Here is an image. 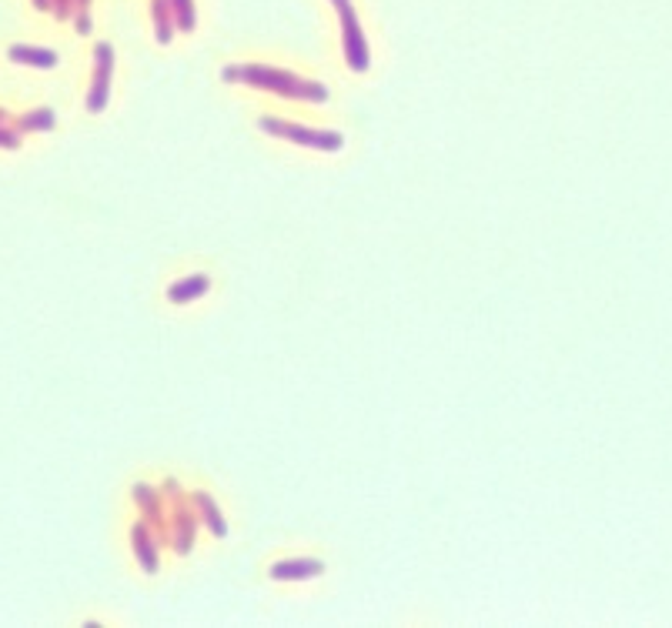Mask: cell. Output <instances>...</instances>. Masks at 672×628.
I'll list each match as a JSON object with an SVG mask.
<instances>
[{"label": "cell", "instance_id": "1", "mask_svg": "<svg viewBox=\"0 0 672 628\" xmlns=\"http://www.w3.org/2000/svg\"><path fill=\"white\" fill-rule=\"evenodd\" d=\"M181 3V20H184V27H191V3L188 0H177Z\"/></svg>", "mask_w": 672, "mask_h": 628}]
</instances>
